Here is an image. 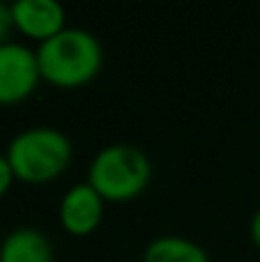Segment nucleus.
I'll return each mask as SVG.
<instances>
[{
	"label": "nucleus",
	"mask_w": 260,
	"mask_h": 262,
	"mask_svg": "<svg viewBox=\"0 0 260 262\" xmlns=\"http://www.w3.org/2000/svg\"><path fill=\"white\" fill-rule=\"evenodd\" d=\"M16 180L26 184H49L69 168L72 140L55 127H28L18 131L5 149Z\"/></svg>",
	"instance_id": "2"
},
{
	"label": "nucleus",
	"mask_w": 260,
	"mask_h": 262,
	"mask_svg": "<svg viewBox=\"0 0 260 262\" xmlns=\"http://www.w3.org/2000/svg\"><path fill=\"white\" fill-rule=\"evenodd\" d=\"M41 81L37 53L23 41L0 44V106L28 99Z\"/></svg>",
	"instance_id": "4"
},
{
	"label": "nucleus",
	"mask_w": 260,
	"mask_h": 262,
	"mask_svg": "<svg viewBox=\"0 0 260 262\" xmlns=\"http://www.w3.org/2000/svg\"><path fill=\"white\" fill-rule=\"evenodd\" d=\"M104 205L106 200L88 182H78V184L69 186L60 198V226L74 237L90 235L99 228L101 219H104Z\"/></svg>",
	"instance_id": "5"
},
{
	"label": "nucleus",
	"mask_w": 260,
	"mask_h": 262,
	"mask_svg": "<svg viewBox=\"0 0 260 262\" xmlns=\"http://www.w3.org/2000/svg\"><path fill=\"white\" fill-rule=\"evenodd\" d=\"M41 81L55 88H81L99 74L104 49L85 28H64L55 37L37 44Z\"/></svg>",
	"instance_id": "1"
},
{
	"label": "nucleus",
	"mask_w": 260,
	"mask_h": 262,
	"mask_svg": "<svg viewBox=\"0 0 260 262\" xmlns=\"http://www.w3.org/2000/svg\"><path fill=\"white\" fill-rule=\"evenodd\" d=\"M14 30V21H12V9L7 3L0 0V44L9 41V32Z\"/></svg>",
	"instance_id": "10"
},
{
	"label": "nucleus",
	"mask_w": 260,
	"mask_h": 262,
	"mask_svg": "<svg viewBox=\"0 0 260 262\" xmlns=\"http://www.w3.org/2000/svg\"><path fill=\"white\" fill-rule=\"evenodd\" d=\"M143 262H210L205 249L180 235L155 237L143 251Z\"/></svg>",
	"instance_id": "8"
},
{
	"label": "nucleus",
	"mask_w": 260,
	"mask_h": 262,
	"mask_svg": "<svg viewBox=\"0 0 260 262\" xmlns=\"http://www.w3.org/2000/svg\"><path fill=\"white\" fill-rule=\"evenodd\" d=\"M9 9H12L14 30L37 44L51 39L67 28L64 26L67 14L58 0H16L9 5Z\"/></svg>",
	"instance_id": "6"
},
{
	"label": "nucleus",
	"mask_w": 260,
	"mask_h": 262,
	"mask_svg": "<svg viewBox=\"0 0 260 262\" xmlns=\"http://www.w3.org/2000/svg\"><path fill=\"white\" fill-rule=\"evenodd\" d=\"M249 235H251V242L260 249V207L256 209V214L251 216V223H249Z\"/></svg>",
	"instance_id": "11"
},
{
	"label": "nucleus",
	"mask_w": 260,
	"mask_h": 262,
	"mask_svg": "<svg viewBox=\"0 0 260 262\" xmlns=\"http://www.w3.org/2000/svg\"><path fill=\"white\" fill-rule=\"evenodd\" d=\"M152 163L143 149L134 145H106L92 157L88 166V184L106 203H127L147 189Z\"/></svg>",
	"instance_id": "3"
},
{
	"label": "nucleus",
	"mask_w": 260,
	"mask_h": 262,
	"mask_svg": "<svg viewBox=\"0 0 260 262\" xmlns=\"http://www.w3.org/2000/svg\"><path fill=\"white\" fill-rule=\"evenodd\" d=\"M14 180H16V175H14V170H12V166H9L7 157H5V154H0V198H3V195L12 189Z\"/></svg>",
	"instance_id": "9"
},
{
	"label": "nucleus",
	"mask_w": 260,
	"mask_h": 262,
	"mask_svg": "<svg viewBox=\"0 0 260 262\" xmlns=\"http://www.w3.org/2000/svg\"><path fill=\"white\" fill-rule=\"evenodd\" d=\"M0 262H53V246L37 228H16L0 242Z\"/></svg>",
	"instance_id": "7"
}]
</instances>
